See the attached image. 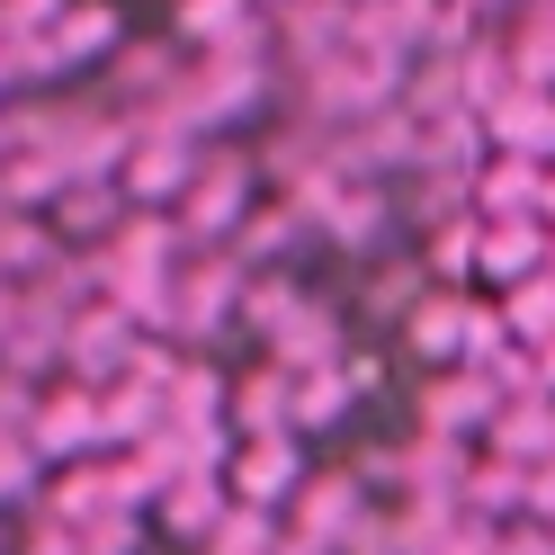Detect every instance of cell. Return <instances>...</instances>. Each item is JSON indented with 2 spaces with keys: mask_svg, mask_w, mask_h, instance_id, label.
I'll list each match as a JSON object with an SVG mask.
<instances>
[{
  "mask_svg": "<svg viewBox=\"0 0 555 555\" xmlns=\"http://www.w3.org/2000/svg\"><path fill=\"white\" fill-rule=\"evenodd\" d=\"M46 457H37V448H27V430H10V439H0V511H37V493H46Z\"/></svg>",
  "mask_w": 555,
  "mask_h": 555,
  "instance_id": "obj_22",
  "label": "cell"
},
{
  "mask_svg": "<svg viewBox=\"0 0 555 555\" xmlns=\"http://www.w3.org/2000/svg\"><path fill=\"white\" fill-rule=\"evenodd\" d=\"M511 81H529V90H555V10H529L511 27Z\"/></svg>",
  "mask_w": 555,
  "mask_h": 555,
  "instance_id": "obj_21",
  "label": "cell"
},
{
  "mask_svg": "<svg viewBox=\"0 0 555 555\" xmlns=\"http://www.w3.org/2000/svg\"><path fill=\"white\" fill-rule=\"evenodd\" d=\"M54 18H63V0H0V46H18V37H46Z\"/></svg>",
  "mask_w": 555,
  "mask_h": 555,
  "instance_id": "obj_23",
  "label": "cell"
},
{
  "mask_svg": "<svg viewBox=\"0 0 555 555\" xmlns=\"http://www.w3.org/2000/svg\"><path fill=\"white\" fill-rule=\"evenodd\" d=\"M502 386H493V376H483V367H439L430 376V386H422V430L430 439H493V422H502Z\"/></svg>",
  "mask_w": 555,
  "mask_h": 555,
  "instance_id": "obj_5",
  "label": "cell"
},
{
  "mask_svg": "<svg viewBox=\"0 0 555 555\" xmlns=\"http://www.w3.org/2000/svg\"><path fill=\"white\" fill-rule=\"evenodd\" d=\"M287 403H296V376H287V367L233 376V395H224V430H233V448H242V439H287Z\"/></svg>",
  "mask_w": 555,
  "mask_h": 555,
  "instance_id": "obj_10",
  "label": "cell"
},
{
  "mask_svg": "<svg viewBox=\"0 0 555 555\" xmlns=\"http://www.w3.org/2000/svg\"><path fill=\"white\" fill-rule=\"evenodd\" d=\"M466 314H475V305L466 296H422V305H412V314H403V340H412V359H430V367H466Z\"/></svg>",
  "mask_w": 555,
  "mask_h": 555,
  "instance_id": "obj_12",
  "label": "cell"
},
{
  "mask_svg": "<svg viewBox=\"0 0 555 555\" xmlns=\"http://www.w3.org/2000/svg\"><path fill=\"white\" fill-rule=\"evenodd\" d=\"M251 10H296V0H251Z\"/></svg>",
  "mask_w": 555,
  "mask_h": 555,
  "instance_id": "obj_27",
  "label": "cell"
},
{
  "mask_svg": "<svg viewBox=\"0 0 555 555\" xmlns=\"http://www.w3.org/2000/svg\"><path fill=\"white\" fill-rule=\"evenodd\" d=\"M134 350H144V332H134L117 305H81L73 332H63V376H73V386H90V395H108L117 376L134 367Z\"/></svg>",
  "mask_w": 555,
  "mask_h": 555,
  "instance_id": "obj_4",
  "label": "cell"
},
{
  "mask_svg": "<svg viewBox=\"0 0 555 555\" xmlns=\"http://www.w3.org/2000/svg\"><path fill=\"white\" fill-rule=\"evenodd\" d=\"M350 422V376L340 367H314V376H296V403H287V430H340Z\"/></svg>",
  "mask_w": 555,
  "mask_h": 555,
  "instance_id": "obj_19",
  "label": "cell"
},
{
  "mask_svg": "<svg viewBox=\"0 0 555 555\" xmlns=\"http://www.w3.org/2000/svg\"><path fill=\"white\" fill-rule=\"evenodd\" d=\"M538 197H546V170L538 162L493 153L475 170V224H538Z\"/></svg>",
  "mask_w": 555,
  "mask_h": 555,
  "instance_id": "obj_11",
  "label": "cell"
},
{
  "mask_svg": "<svg viewBox=\"0 0 555 555\" xmlns=\"http://www.w3.org/2000/svg\"><path fill=\"white\" fill-rule=\"evenodd\" d=\"M296 483H305V439H242L233 448V466H224V493L242 511H287L296 502Z\"/></svg>",
  "mask_w": 555,
  "mask_h": 555,
  "instance_id": "obj_6",
  "label": "cell"
},
{
  "mask_svg": "<svg viewBox=\"0 0 555 555\" xmlns=\"http://www.w3.org/2000/svg\"><path fill=\"white\" fill-rule=\"evenodd\" d=\"M0 216H10V197H0Z\"/></svg>",
  "mask_w": 555,
  "mask_h": 555,
  "instance_id": "obj_28",
  "label": "cell"
},
{
  "mask_svg": "<svg viewBox=\"0 0 555 555\" xmlns=\"http://www.w3.org/2000/svg\"><path fill=\"white\" fill-rule=\"evenodd\" d=\"M493 555H555V529L546 519H511V529L493 538Z\"/></svg>",
  "mask_w": 555,
  "mask_h": 555,
  "instance_id": "obj_24",
  "label": "cell"
},
{
  "mask_svg": "<svg viewBox=\"0 0 555 555\" xmlns=\"http://www.w3.org/2000/svg\"><path fill=\"white\" fill-rule=\"evenodd\" d=\"M162 422H170V403L153 386H134V376H117V386L99 395V448H144Z\"/></svg>",
  "mask_w": 555,
  "mask_h": 555,
  "instance_id": "obj_15",
  "label": "cell"
},
{
  "mask_svg": "<svg viewBox=\"0 0 555 555\" xmlns=\"http://www.w3.org/2000/svg\"><path fill=\"white\" fill-rule=\"evenodd\" d=\"M251 206H260V162L224 144V153H197V180L180 189L170 224H180L189 251H224V242L251 224Z\"/></svg>",
  "mask_w": 555,
  "mask_h": 555,
  "instance_id": "obj_1",
  "label": "cell"
},
{
  "mask_svg": "<svg viewBox=\"0 0 555 555\" xmlns=\"http://www.w3.org/2000/svg\"><path fill=\"white\" fill-rule=\"evenodd\" d=\"M483 457H511V466H546L555 457V395H529V403H502Z\"/></svg>",
  "mask_w": 555,
  "mask_h": 555,
  "instance_id": "obj_14",
  "label": "cell"
},
{
  "mask_svg": "<svg viewBox=\"0 0 555 555\" xmlns=\"http://www.w3.org/2000/svg\"><path fill=\"white\" fill-rule=\"evenodd\" d=\"M180 37L197 54H224V46H251L260 18H251V0H180Z\"/></svg>",
  "mask_w": 555,
  "mask_h": 555,
  "instance_id": "obj_17",
  "label": "cell"
},
{
  "mask_svg": "<svg viewBox=\"0 0 555 555\" xmlns=\"http://www.w3.org/2000/svg\"><path fill=\"white\" fill-rule=\"evenodd\" d=\"M538 386L555 395V340H546V350H538Z\"/></svg>",
  "mask_w": 555,
  "mask_h": 555,
  "instance_id": "obj_25",
  "label": "cell"
},
{
  "mask_svg": "<svg viewBox=\"0 0 555 555\" xmlns=\"http://www.w3.org/2000/svg\"><path fill=\"white\" fill-rule=\"evenodd\" d=\"M483 144L511 153V162H538L555 170V90H529V81H511L493 108H483Z\"/></svg>",
  "mask_w": 555,
  "mask_h": 555,
  "instance_id": "obj_7",
  "label": "cell"
},
{
  "mask_svg": "<svg viewBox=\"0 0 555 555\" xmlns=\"http://www.w3.org/2000/svg\"><path fill=\"white\" fill-rule=\"evenodd\" d=\"M422 269L439 278L448 296H457V278H475V269H483V224H475V216H457V224H439V233L422 242Z\"/></svg>",
  "mask_w": 555,
  "mask_h": 555,
  "instance_id": "obj_20",
  "label": "cell"
},
{
  "mask_svg": "<svg viewBox=\"0 0 555 555\" xmlns=\"http://www.w3.org/2000/svg\"><path fill=\"white\" fill-rule=\"evenodd\" d=\"M27 448H37L46 466H81L90 448H99V395H90V386H73V376H63L54 395H37V422H27Z\"/></svg>",
  "mask_w": 555,
  "mask_h": 555,
  "instance_id": "obj_8",
  "label": "cell"
},
{
  "mask_svg": "<svg viewBox=\"0 0 555 555\" xmlns=\"http://www.w3.org/2000/svg\"><path fill=\"white\" fill-rule=\"evenodd\" d=\"M126 216H134V206H126V189H117V180H73V189L46 206V224H54L63 251H99V242H108Z\"/></svg>",
  "mask_w": 555,
  "mask_h": 555,
  "instance_id": "obj_9",
  "label": "cell"
},
{
  "mask_svg": "<svg viewBox=\"0 0 555 555\" xmlns=\"http://www.w3.org/2000/svg\"><path fill=\"white\" fill-rule=\"evenodd\" d=\"M189 180H197V134L144 117V126H134V144H126V162H117L126 206H134V216H162V206H180Z\"/></svg>",
  "mask_w": 555,
  "mask_h": 555,
  "instance_id": "obj_3",
  "label": "cell"
},
{
  "mask_svg": "<svg viewBox=\"0 0 555 555\" xmlns=\"http://www.w3.org/2000/svg\"><path fill=\"white\" fill-rule=\"evenodd\" d=\"M546 269V224H483V269L475 278H493V287H529V278Z\"/></svg>",
  "mask_w": 555,
  "mask_h": 555,
  "instance_id": "obj_16",
  "label": "cell"
},
{
  "mask_svg": "<svg viewBox=\"0 0 555 555\" xmlns=\"http://www.w3.org/2000/svg\"><path fill=\"white\" fill-rule=\"evenodd\" d=\"M502 332H511L529 359L555 340V269H538L529 287H511V296H502Z\"/></svg>",
  "mask_w": 555,
  "mask_h": 555,
  "instance_id": "obj_18",
  "label": "cell"
},
{
  "mask_svg": "<svg viewBox=\"0 0 555 555\" xmlns=\"http://www.w3.org/2000/svg\"><path fill=\"white\" fill-rule=\"evenodd\" d=\"M538 224L555 233V170H546V197H538Z\"/></svg>",
  "mask_w": 555,
  "mask_h": 555,
  "instance_id": "obj_26",
  "label": "cell"
},
{
  "mask_svg": "<svg viewBox=\"0 0 555 555\" xmlns=\"http://www.w3.org/2000/svg\"><path fill=\"white\" fill-rule=\"evenodd\" d=\"M224 511H233L224 475H180V483H170V493L153 502V519H162V529L180 538V546H206V538H216V519H224Z\"/></svg>",
  "mask_w": 555,
  "mask_h": 555,
  "instance_id": "obj_13",
  "label": "cell"
},
{
  "mask_svg": "<svg viewBox=\"0 0 555 555\" xmlns=\"http://www.w3.org/2000/svg\"><path fill=\"white\" fill-rule=\"evenodd\" d=\"M242 287H251V269H242L233 251H189L180 269H170V340H189V359L216 340L224 323H242Z\"/></svg>",
  "mask_w": 555,
  "mask_h": 555,
  "instance_id": "obj_2",
  "label": "cell"
}]
</instances>
